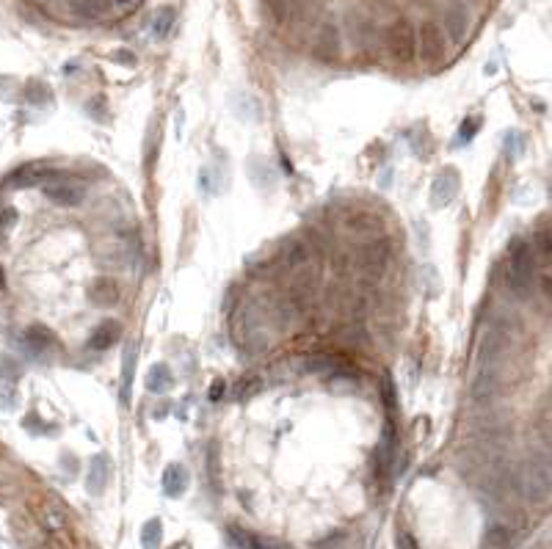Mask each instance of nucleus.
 Returning <instances> with one entry per match:
<instances>
[{
	"label": "nucleus",
	"instance_id": "f257e3e1",
	"mask_svg": "<svg viewBox=\"0 0 552 549\" xmlns=\"http://www.w3.org/2000/svg\"><path fill=\"white\" fill-rule=\"evenodd\" d=\"M505 282H509V290L517 293L520 298L533 290V282H536V254H533L530 243H525V241L514 243V249L509 254V273H505Z\"/></svg>",
	"mask_w": 552,
	"mask_h": 549
},
{
	"label": "nucleus",
	"instance_id": "f03ea898",
	"mask_svg": "<svg viewBox=\"0 0 552 549\" xmlns=\"http://www.w3.org/2000/svg\"><path fill=\"white\" fill-rule=\"evenodd\" d=\"M387 262H390V246L382 241H373V243H367L356 252L354 257V265L359 270V277L364 282H379L384 273H387Z\"/></svg>",
	"mask_w": 552,
	"mask_h": 549
},
{
	"label": "nucleus",
	"instance_id": "7ed1b4c3",
	"mask_svg": "<svg viewBox=\"0 0 552 549\" xmlns=\"http://www.w3.org/2000/svg\"><path fill=\"white\" fill-rule=\"evenodd\" d=\"M414 41H418V50H420V59L426 64H437L442 56H445V48H447V36L445 31L437 25V23H423L420 31L414 33Z\"/></svg>",
	"mask_w": 552,
	"mask_h": 549
},
{
	"label": "nucleus",
	"instance_id": "20e7f679",
	"mask_svg": "<svg viewBox=\"0 0 552 549\" xmlns=\"http://www.w3.org/2000/svg\"><path fill=\"white\" fill-rule=\"evenodd\" d=\"M387 50L395 61H411L418 53V41H414V28L406 20H398L387 31Z\"/></svg>",
	"mask_w": 552,
	"mask_h": 549
},
{
	"label": "nucleus",
	"instance_id": "39448f33",
	"mask_svg": "<svg viewBox=\"0 0 552 549\" xmlns=\"http://www.w3.org/2000/svg\"><path fill=\"white\" fill-rule=\"evenodd\" d=\"M41 188H44V197H48L53 205H61V207H75V205H80L83 197H86L83 186H80V182H75V179H59V177H53V179L44 182Z\"/></svg>",
	"mask_w": 552,
	"mask_h": 549
},
{
	"label": "nucleus",
	"instance_id": "423d86ee",
	"mask_svg": "<svg viewBox=\"0 0 552 549\" xmlns=\"http://www.w3.org/2000/svg\"><path fill=\"white\" fill-rule=\"evenodd\" d=\"M39 519H41V527L48 530L51 535H56V538H67L69 535V517H67V511L59 506L56 499L41 502Z\"/></svg>",
	"mask_w": 552,
	"mask_h": 549
},
{
	"label": "nucleus",
	"instance_id": "0eeeda50",
	"mask_svg": "<svg viewBox=\"0 0 552 549\" xmlns=\"http://www.w3.org/2000/svg\"><path fill=\"white\" fill-rule=\"evenodd\" d=\"M458 186H462L458 174H455L453 169H445V171L434 179V188H431V202H434V207H447V205L455 199Z\"/></svg>",
	"mask_w": 552,
	"mask_h": 549
},
{
	"label": "nucleus",
	"instance_id": "6e6552de",
	"mask_svg": "<svg viewBox=\"0 0 552 549\" xmlns=\"http://www.w3.org/2000/svg\"><path fill=\"white\" fill-rule=\"evenodd\" d=\"M56 171L44 163H31V166H23L12 174V186L14 188H36V186H44L48 179H53Z\"/></svg>",
	"mask_w": 552,
	"mask_h": 549
},
{
	"label": "nucleus",
	"instance_id": "1a4fd4ad",
	"mask_svg": "<svg viewBox=\"0 0 552 549\" xmlns=\"http://www.w3.org/2000/svg\"><path fill=\"white\" fill-rule=\"evenodd\" d=\"M467 31H470V12H467V6H462V4L450 6L445 12V36H450V41L458 44V41H465Z\"/></svg>",
	"mask_w": 552,
	"mask_h": 549
},
{
	"label": "nucleus",
	"instance_id": "9d476101",
	"mask_svg": "<svg viewBox=\"0 0 552 549\" xmlns=\"http://www.w3.org/2000/svg\"><path fill=\"white\" fill-rule=\"evenodd\" d=\"M497 389H500V373H497V368H494V364H483L481 373H478V379H475V384H473V398L481 403V400L494 398Z\"/></svg>",
	"mask_w": 552,
	"mask_h": 549
},
{
	"label": "nucleus",
	"instance_id": "9b49d317",
	"mask_svg": "<svg viewBox=\"0 0 552 549\" xmlns=\"http://www.w3.org/2000/svg\"><path fill=\"white\" fill-rule=\"evenodd\" d=\"M265 6L276 23H293L304 12V0H265Z\"/></svg>",
	"mask_w": 552,
	"mask_h": 549
},
{
	"label": "nucleus",
	"instance_id": "f8f14e48",
	"mask_svg": "<svg viewBox=\"0 0 552 549\" xmlns=\"http://www.w3.org/2000/svg\"><path fill=\"white\" fill-rule=\"evenodd\" d=\"M337 50H340V36H337V28H335L332 23H327L324 28H320V33H317L315 53H317L320 59L332 61V59L337 56Z\"/></svg>",
	"mask_w": 552,
	"mask_h": 549
},
{
	"label": "nucleus",
	"instance_id": "ddd939ff",
	"mask_svg": "<svg viewBox=\"0 0 552 549\" xmlns=\"http://www.w3.org/2000/svg\"><path fill=\"white\" fill-rule=\"evenodd\" d=\"M122 337V329L119 324H114V320H106V324H100L95 332H91L88 337V345L95 348V351H108L116 340Z\"/></svg>",
	"mask_w": 552,
	"mask_h": 549
},
{
	"label": "nucleus",
	"instance_id": "4468645a",
	"mask_svg": "<svg viewBox=\"0 0 552 549\" xmlns=\"http://www.w3.org/2000/svg\"><path fill=\"white\" fill-rule=\"evenodd\" d=\"M505 343H509V337H505L497 326L489 329V334H486L483 343H481V359H483V364H494V361L502 356Z\"/></svg>",
	"mask_w": 552,
	"mask_h": 549
},
{
	"label": "nucleus",
	"instance_id": "2eb2a0df",
	"mask_svg": "<svg viewBox=\"0 0 552 549\" xmlns=\"http://www.w3.org/2000/svg\"><path fill=\"white\" fill-rule=\"evenodd\" d=\"M189 486V472L186 467H179V464H169L166 472H163V491L169 497H179L182 491H186Z\"/></svg>",
	"mask_w": 552,
	"mask_h": 549
},
{
	"label": "nucleus",
	"instance_id": "dca6fc26",
	"mask_svg": "<svg viewBox=\"0 0 552 549\" xmlns=\"http://www.w3.org/2000/svg\"><path fill=\"white\" fill-rule=\"evenodd\" d=\"M108 459H106V453H100V455H95V459H91V467H88V491H95V494H100L103 489H106V483H108Z\"/></svg>",
	"mask_w": 552,
	"mask_h": 549
},
{
	"label": "nucleus",
	"instance_id": "f3484780",
	"mask_svg": "<svg viewBox=\"0 0 552 549\" xmlns=\"http://www.w3.org/2000/svg\"><path fill=\"white\" fill-rule=\"evenodd\" d=\"M23 343L28 345L31 353H41V351H48V348L56 343V337H53L51 329H44V326H31V329L23 334Z\"/></svg>",
	"mask_w": 552,
	"mask_h": 549
},
{
	"label": "nucleus",
	"instance_id": "a211bd4d",
	"mask_svg": "<svg viewBox=\"0 0 552 549\" xmlns=\"http://www.w3.org/2000/svg\"><path fill=\"white\" fill-rule=\"evenodd\" d=\"M171 384H174V376H171V371L166 368V364H155V368L147 373V389H150L152 395L169 392Z\"/></svg>",
	"mask_w": 552,
	"mask_h": 549
},
{
	"label": "nucleus",
	"instance_id": "6ab92c4d",
	"mask_svg": "<svg viewBox=\"0 0 552 549\" xmlns=\"http://www.w3.org/2000/svg\"><path fill=\"white\" fill-rule=\"evenodd\" d=\"M88 296H91V301H97L100 307H108V304H116V298H119V288H116L111 279H97L95 285H91Z\"/></svg>",
	"mask_w": 552,
	"mask_h": 549
},
{
	"label": "nucleus",
	"instance_id": "aec40b11",
	"mask_svg": "<svg viewBox=\"0 0 552 549\" xmlns=\"http://www.w3.org/2000/svg\"><path fill=\"white\" fill-rule=\"evenodd\" d=\"M282 260H285L290 268H301V265L309 260V249H307L301 241L290 238V241H285V243H282Z\"/></svg>",
	"mask_w": 552,
	"mask_h": 549
},
{
	"label": "nucleus",
	"instance_id": "412c9836",
	"mask_svg": "<svg viewBox=\"0 0 552 549\" xmlns=\"http://www.w3.org/2000/svg\"><path fill=\"white\" fill-rule=\"evenodd\" d=\"M174 23H177L174 6H163V9L152 17V36H155V39H166V36L171 33Z\"/></svg>",
	"mask_w": 552,
	"mask_h": 549
},
{
	"label": "nucleus",
	"instance_id": "4be33fe9",
	"mask_svg": "<svg viewBox=\"0 0 552 549\" xmlns=\"http://www.w3.org/2000/svg\"><path fill=\"white\" fill-rule=\"evenodd\" d=\"M106 9H108L106 0H75L72 4V12L83 20H97L106 14Z\"/></svg>",
	"mask_w": 552,
	"mask_h": 549
},
{
	"label": "nucleus",
	"instance_id": "5701e85b",
	"mask_svg": "<svg viewBox=\"0 0 552 549\" xmlns=\"http://www.w3.org/2000/svg\"><path fill=\"white\" fill-rule=\"evenodd\" d=\"M135 356H138V348L130 345L124 351V371H122V403L130 400V387H133V368H135Z\"/></svg>",
	"mask_w": 552,
	"mask_h": 549
},
{
	"label": "nucleus",
	"instance_id": "b1692460",
	"mask_svg": "<svg viewBox=\"0 0 552 549\" xmlns=\"http://www.w3.org/2000/svg\"><path fill=\"white\" fill-rule=\"evenodd\" d=\"M25 100L33 103V105H44V103L51 100V88L44 86V83H39V80H33V83L25 86Z\"/></svg>",
	"mask_w": 552,
	"mask_h": 549
},
{
	"label": "nucleus",
	"instance_id": "393cba45",
	"mask_svg": "<svg viewBox=\"0 0 552 549\" xmlns=\"http://www.w3.org/2000/svg\"><path fill=\"white\" fill-rule=\"evenodd\" d=\"M533 254H538L544 262H547V260H549V254H552V235H549L547 226L533 235Z\"/></svg>",
	"mask_w": 552,
	"mask_h": 549
},
{
	"label": "nucleus",
	"instance_id": "a878e982",
	"mask_svg": "<svg viewBox=\"0 0 552 549\" xmlns=\"http://www.w3.org/2000/svg\"><path fill=\"white\" fill-rule=\"evenodd\" d=\"M14 226H17V210L14 207L0 210V241H6Z\"/></svg>",
	"mask_w": 552,
	"mask_h": 549
},
{
	"label": "nucleus",
	"instance_id": "bb28decb",
	"mask_svg": "<svg viewBox=\"0 0 552 549\" xmlns=\"http://www.w3.org/2000/svg\"><path fill=\"white\" fill-rule=\"evenodd\" d=\"M142 538H144V546H147V549H158V544H161V522H158V519L147 522Z\"/></svg>",
	"mask_w": 552,
	"mask_h": 549
},
{
	"label": "nucleus",
	"instance_id": "cd10ccee",
	"mask_svg": "<svg viewBox=\"0 0 552 549\" xmlns=\"http://www.w3.org/2000/svg\"><path fill=\"white\" fill-rule=\"evenodd\" d=\"M509 538H511V533L505 530V527H492V530L486 533V546H502Z\"/></svg>",
	"mask_w": 552,
	"mask_h": 549
},
{
	"label": "nucleus",
	"instance_id": "c85d7f7f",
	"mask_svg": "<svg viewBox=\"0 0 552 549\" xmlns=\"http://www.w3.org/2000/svg\"><path fill=\"white\" fill-rule=\"evenodd\" d=\"M475 130H478V124H475L473 119H470V122H465L462 133H458V139H462V142L467 139V142H470V139H473V135H475Z\"/></svg>",
	"mask_w": 552,
	"mask_h": 549
},
{
	"label": "nucleus",
	"instance_id": "c756f323",
	"mask_svg": "<svg viewBox=\"0 0 552 549\" xmlns=\"http://www.w3.org/2000/svg\"><path fill=\"white\" fill-rule=\"evenodd\" d=\"M398 549H418V544H414V538L409 533H400L398 538Z\"/></svg>",
	"mask_w": 552,
	"mask_h": 549
},
{
	"label": "nucleus",
	"instance_id": "7c9ffc66",
	"mask_svg": "<svg viewBox=\"0 0 552 549\" xmlns=\"http://www.w3.org/2000/svg\"><path fill=\"white\" fill-rule=\"evenodd\" d=\"M0 406L12 408V406H14V395H12V392H0Z\"/></svg>",
	"mask_w": 552,
	"mask_h": 549
},
{
	"label": "nucleus",
	"instance_id": "2f4dec72",
	"mask_svg": "<svg viewBox=\"0 0 552 549\" xmlns=\"http://www.w3.org/2000/svg\"><path fill=\"white\" fill-rule=\"evenodd\" d=\"M114 4H116L119 9H130V6H135V4H142V0H114Z\"/></svg>",
	"mask_w": 552,
	"mask_h": 549
},
{
	"label": "nucleus",
	"instance_id": "473e14b6",
	"mask_svg": "<svg viewBox=\"0 0 552 549\" xmlns=\"http://www.w3.org/2000/svg\"><path fill=\"white\" fill-rule=\"evenodd\" d=\"M6 290V273H4V268H0V293Z\"/></svg>",
	"mask_w": 552,
	"mask_h": 549
},
{
	"label": "nucleus",
	"instance_id": "72a5a7b5",
	"mask_svg": "<svg viewBox=\"0 0 552 549\" xmlns=\"http://www.w3.org/2000/svg\"><path fill=\"white\" fill-rule=\"evenodd\" d=\"M41 4H48V0H41Z\"/></svg>",
	"mask_w": 552,
	"mask_h": 549
}]
</instances>
